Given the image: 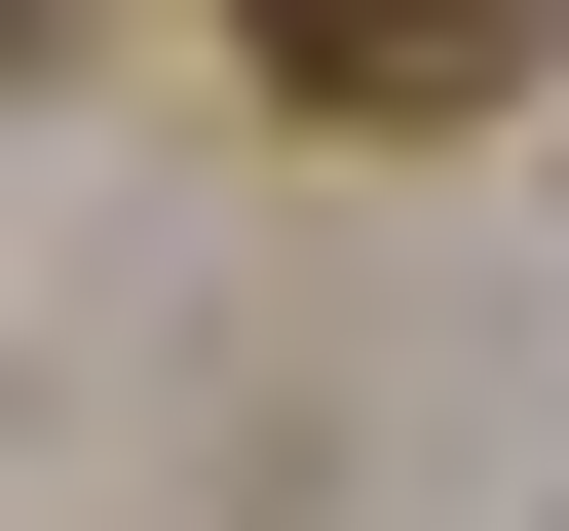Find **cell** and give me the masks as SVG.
Here are the masks:
<instances>
[{
  "mask_svg": "<svg viewBox=\"0 0 569 531\" xmlns=\"http://www.w3.org/2000/svg\"><path fill=\"white\" fill-rule=\"evenodd\" d=\"M228 39L305 77V114H493V39H531V0H228Z\"/></svg>",
  "mask_w": 569,
  "mask_h": 531,
  "instance_id": "obj_1",
  "label": "cell"
},
{
  "mask_svg": "<svg viewBox=\"0 0 569 531\" xmlns=\"http://www.w3.org/2000/svg\"><path fill=\"white\" fill-rule=\"evenodd\" d=\"M0 39H39V0H0Z\"/></svg>",
  "mask_w": 569,
  "mask_h": 531,
  "instance_id": "obj_2",
  "label": "cell"
}]
</instances>
